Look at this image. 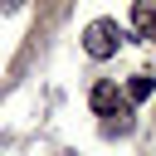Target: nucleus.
Returning <instances> with one entry per match:
<instances>
[{"mask_svg": "<svg viewBox=\"0 0 156 156\" xmlns=\"http://www.w3.org/2000/svg\"><path fill=\"white\" fill-rule=\"evenodd\" d=\"M122 24L117 20H93L88 29H83V49H88V58H112L117 49H122Z\"/></svg>", "mask_w": 156, "mask_h": 156, "instance_id": "1", "label": "nucleus"}, {"mask_svg": "<svg viewBox=\"0 0 156 156\" xmlns=\"http://www.w3.org/2000/svg\"><path fill=\"white\" fill-rule=\"evenodd\" d=\"M127 98L117 93V83H93V93H88V107L98 112V117H107V112H117Z\"/></svg>", "mask_w": 156, "mask_h": 156, "instance_id": "2", "label": "nucleus"}, {"mask_svg": "<svg viewBox=\"0 0 156 156\" xmlns=\"http://www.w3.org/2000/svg\"><path fill=\"white\" fill-rule=\"evenodd\" d=\"M132 29H136V39L156 44V0H136L132 5Z\"/></svg>", "mask_w": 156, "mask_h": 156, "instance_id": "3", "label": "nucleus"}, {"mask_svg": "<svg viewBox=\"0 0 156 156\" xmlns=\"http://www.w3.org/2000/svg\"><path fill=\"white\" fill-rule=\"evenodd\" d=\"M132 127H136V122H132V102H122L117 112H107V117H102V132H107V136H127Z\"/></svg>", "mask_w": 156, "mask_h": 156, "instance_id": "4", "label": "nucleus"}, {"mask_svg": "<svg viewBox=\"0 0 156 156\" xmlns=\"http://www.w3.org/2000/svg\"><path fill=\"white\" fill-rule=\"evenodd\" d=\"M151 93H156V78L151 73H132L127 78V102H146Z\"/></svg>", "mask_w": 156, "mask_h": 156, "instance_id": "5", "label": "nucleus"}, {"mask_svg": "<svg viewBox=\"0 0 156 156\" xmlns=\"http://www.w3.org/2000/svg\"><path fill=\"white\" fill-rule=\"evenodd\" d=\"M0 5H5V10H20V5H24V0H0Z\"/></svg>", "mask_w": 156, "mask_h": 156, "instance_id": "6", "label": "nucleus"}]
</instances>
